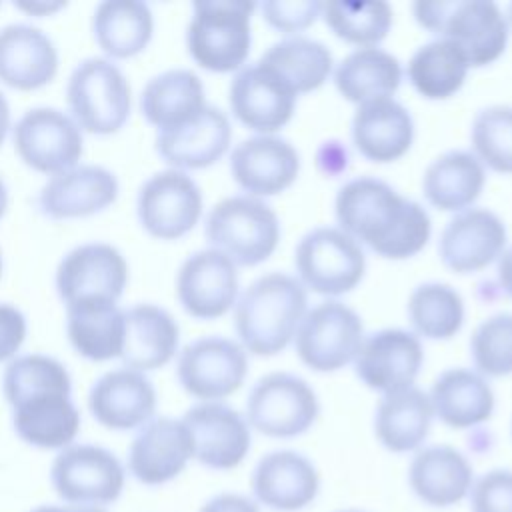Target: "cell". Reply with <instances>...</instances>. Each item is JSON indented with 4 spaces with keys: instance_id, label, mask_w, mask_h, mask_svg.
<instances>
[{
    "instance_id": "obj_31",
    "label": "cell",
    "mask_w": 512,
    "mask_h": 512,
    "mask_svg": "<svg viewBox=\"0 0 512 512\" xmlns=\"http://www.w3.org/2000/svg\"><path fill=\"white\" fill-rule=\"evenodd\" d=\"M432 420L434 410L428 394L410 386L380 398L374 412V434L388 452L408 454L424 446Z\"/></svg>"
},
{
    "instance_id": "obj_39",
    "label": "cell",
    "mask_w": 512,
    "mask_h": 512,
    "mask_svg": "<svg viewBox=\"0 0 512 512\" xmlns=\"http://www.w3.org/2000/svg\"><path fill=\"white\" fill-rule=\"evenodd\" d=\"M470 66L460 48L444 38L420 46L408 62V78L416 92L428 100H446L454 96Z\"/></svg>"
},
{
    "instance_id": "obj_43",
    "label": "cell",
    "mask_w": 512,
    "mask_h": 512,
    "mask_svg": "<svg viewBox=\"0 0 512 512\" xmlns=\"http://www.w3.org/2000/svg\"><path fill=\"white\" fill-rule=\"evenodd\" d=\"M472 154L494 172L512 174V106L480 110L470 130Z\"/></svg>"
},
{
    "instance_id": "obj_55",
    "label": "cell",
    "mask_w": 512,
    "mask_h": 512,
    "mask_svg": "<svg viewBox=\"0 0 512 512\" xmlns=\"http://www.w3.org/2000/svg\"><path fill=\"white\" fill-rule=\"evenodd\" d=\"M336 512H366V510H360V508H344V510H336Z\"/></svg>"
},
{
    "instance_id": "obj_21",
    "label": "cell",
    "mask_w": 512,
    "mask_h": 512,
    "mask_svg": "<svg viewBox=\"0 0 512 512\" xmlns=\"http://www.w3.org/2000/svg\"><path fill=\"white\" fill-rule=\"evenodd\" d=\"M232 126L228 116L206 106L194 118L156 132V152L174 170H200L216 164L228 150Z\"/></svg>"
},
{
    "instance_id": "obj_13",
    "label": "cell",
    "mask_w": 512,
    "mask_h": 512,
    "mask_svg": "<svg viewBox=\"0 0 512 512\" xmlns=\"http://www.w3.org/2000/svg\"><path fill=\"white\" fill-rule=\"evenodd\" d=\"M136 214L142 228L160 240L186 236L202 216V192L182 170L152 174L138 190Z\"/></svg>"
},
{
    "instance_id": "obj_45",
    "label": "cell",
    "mask_w": 512,
    "mask_h": 512,
    "mask_svg": "<svg viewBox=\"0 0 512 512\" xmlns=\"http://www.w3.org/2000/svg\"><path fill=\"white\" fill-rule=\"evenodd\" d=\"M466 500L470 512H512V470L492 468L476 476Z\"/></svg>"
},
{
    "instance_id": "obj_35",
    "label": "cell",
    "mask_w": 512,
    "mask_h": 512,
    "mask_svg": "<svg viewBox=\"0 0 512 512\" xmlns=\"http://www.w3.org/2000/svg\"><path fill=\"white\" fill-rule=\"evenodd\" d=\"M484 182L486 170L472 152L450 150L426 168L422 192L434 208L462 212L478 200Z\"/></svg>"
},
{
    "instance_id": "obj_19",
    "label": "cell",
    "mask_w": 512,
    "mask_h": 512,
    "mask_svg": "<svg viewBox=\"0 0 512 512\" xmlns=\"http://www.w3.org/2000/svg\"><path fill=\"white\" fill-rule=\"evenodd\" d=\"M182 308L198 320L224 316L238 300L236 264L214 248L190 254L176 276Z\"/></svg>"
},
{
    "instance_id": "obj_51",
    "label": "cell",
    "mask_w": 512,
    "mask_h": 512,
    "mask_svg": "<svg viewBox=\"0 0 512 512\" xmlns=\"http://www.w3.org/2000/svg\"><path fill=\"white\" fill-rule=\"evenodd\" d=\"M14 6L26 14L32 16H50L62 8H66V2H42V0H34V2H14Z\"/></svg>"
},
{
    "instance_id": "obj_33",
    "label": "cell",
    "mask_w": 512,
    "mask_h": 512,
    "mask_svg": "<svg viewBox=\"0 0 512 512\" xmlns=\"http://www.w3.org/2000/svg\"><path fill=\"white\" fill-rule=\"evenodd\" d=\"M202 80L186 68H172L146 82L140 94V110L156 130L178 126L206 108Z\"/></svg>"
},
{
    "instance_id": "obj_27",
    "label": "cell",
    "mask_w": 512,
    "mask_h": 512,
    "mask_svg": "<svg viewBox=\"0 0 512 512\" xmlns=\"http://www.w3.org/2000/svg\"><path fill=\"white\" fill-rule=\"evenodd\" d=\"M58 72L54 42L30 24L0 28V82L22 92L38 90Z\"/></svg>"
},
{
    "instance_id": "obj_18",
    "label": "cell",
    "mask_w": 512,
    "mask_h": 512,
    "mask_svg": "<svg viewBox=\"0 0 512 512\" xmlns=\"http://www.w3.org/2000/svg\"><path fill=\"white\" fill-rule=\"evenodd\" d=\"M420 338L400 328H384L364 336L356 358V376L374 392L392 394L414 386L422 368Z\"/></svg>"
},
{
    "instance_id": "obj_41",
    "label": "cell",
    "mask_w": 512,
    "mask_h": 512,
    "mask_svg": "<svg viewBox=\"0 0 512 512\" xmlns=\"http://www.w3.org/2000/svg\"><path fill=\"white\" fill-rule=\"evenodd\" d=\"M322 18L338 38L360 48H370L388 36L392 26V8L382 0H338L322 6Z\"/></svg>"
},
{
    "instance_id": "obj_25",
    "label": "cell",
    "mask_w": 512,
    "mask_h": 512,
    "mask_svg": "<svg viewBox=\"0 0 512 512\" xmlns=\"http://www.w3.org/2000/svg\"><path fill=\"white\" fill-rule=\"evenodd\" d=\"M300 172L296 148L278 136H252L230 154V174L248 196H274L290 188Z\"/></svg>"
},
{
    "instance_id": "obj_4",
    "label": "cell",
    "mask_w": 512,
    "mask_h": 512,
    "mask_svg": "<svg viewBox=\"0 0 512 512\" xmlns=\"http://www.w3.org/2000/svg\"><path fill=\"white\" fill-rule=\"evenodd\" d=\"M256 4L242 0H200L192 4L186 46L192 60L210 72L240 70L250 54V20Z\"/></svg>"
},
{
    "instance_id": "obj_34",
    "label": "cell",
    "mask_w": 512,
    "mask_h": 512,
    "mask_svg": "<svg viewBox=\"0 0 512 512\" xmlns=\"http://www.w3.org/2000/svg\"><path fill=\"white\" fill-rule=\"evenodd\" d=\"M66 334L72 348L88 360L120 358L124 346V310L116 302H78L66 306Z\"/></svg>"
},
{
    "instance_id": "obj_22",
    "label": "cell",
    "mask_w": 512,
    "mask_h": 512,
    "mask_svg": "<svg viewBox=\"0 0 512 512\" xmlns=\"http://www.w3.org/2000/svg\"><path fill=\"white\" fill-rule=\"evenodd\" d=\"M406 478L418 502L444 510L468 498L476 476L470 460L458 448L430 444L414 452Z\"/></svg>"
},
{
    "instance_id": "obj_52",
    "label": "cell",
    "mask_w": 512,
    "mask_h": 512,
    "mask_svg": "<svg viewBox=\"0 0 512 512\" xmlns=\"http://www.w3.org/2000/svg\"><path fill=\"white\" fill-rule=\"evenodd\" d=\"M32 512H106L100 506H38Z\"/></svg>"
},
{
    "instance_id": "obj_12",
    "label": "cell",
    "mask_w": 512,
    "mask_h": 512,
    "mask_svg": "<svg viewBox=\"0 0 512 512\" xmlns=\"http://www.w3.org/2000/svg\"><path fill=\"white\" fill-rule=\"evenodd\" d=\"M248 374V356L242 344L204 336L186 344L176 362L180 386L202 402H220L234 394Z\"/></svg>"
},
{
    "instance_id": "obj_54",
    "label": "cell",
    "mask_w": 512,
    "mask_h": 512,
    "mask_svg": "<svg viewBox=\"0 0 512 512\" xmlns=\"http://www.w3.org/2000/svg\"><path fill=\"white\" fill-rule=\"evenodd\" d=\"M6 208H8V190H6V184H4V180L0 178V218L4 216Z\"/></svg>"
},
{
    "instance_id": "obj_48",
    "label": "cell",
    "mask_w": 512,
    "mask_h": 512,
    "mask_svg": "<svg viewBox=\"0 0 512 512\" xmlns=\"http://www.w3.org/2000/svg\"><path fill=\"white\" fill-rule=\"evenodd\" d=\"M198 512H262L252 496L240 492H220L206 500Z\"/></svg>"
},
{
    "instance_id": "obj_20",
    "label": "cell",
    "mask_w": 512,
    "mask_h": 512,
    "mask_svg": "<svg viewBox=\"0 0 512 512\" xmlns=\"http://www.w3.org/2000/svg\"><path fill=\"white\" fill-rule=\"evenodd\" d=\"M506 240V226L498 214L486 208H466L444 226L438 252L446 268L456 274H470L498 260Z\"/></svg>"
},
{
    "instance_id": "obj_8",
    "label": "cell",
    "mask_w": 512,
    "mask_h": 512,
    "mask_svg": "<svg viewBox=\"0 0 512 512\" xmlns=\"http://www.w3.org/2000/svg\"><path fill=\"white\" fill-rule=\"evenodd\" d=\"M298 280L322 296L354 290L366 272L362 246L344 230L320 226L302 236L294 252Z\"/></svg>"
},
{
    "instance_id": "obj_9",
    "label": "cell",
    "mask_w": 512,
    "mask_h": 512,
    "mask_svg": "<svg viewBox=\"0 0 512 512\" xmlns=\"http://www.w3.org/2000/svg\"><path fill=\"white\" fill-rule=\"evenodd\" d=\"M362 340L360 316L338 300H326L308 310L294 336L300 360L316 372H336L354 362Z\"/></svg>"
},
{
    "instance_id": "obj_17",
    "label": "cell",
    "mask_w": 512,
    "mask_h": 512,
    "mask_svg": "<svg viewBox=\"0 0 512 512\" xmlns=\"http://www.w3.org/2000/svg\"><path fill=\"white\" fill-rule=\"evenodd\" d=\"M252 498L272 512H302L320 494L316 464L296 450H272L264 454L250 476Z\"/></svg>"
},
{
    "instance_id": "obj_57",
    "label": "cell",
    "mask_w": 512,
    "mask_h": 512,
    "mask_svg": "<svg viewBox=\"0 0 512 512\" xmlns=\"http://www.w3.org/2000/svg\"><path fill=\"white\" fill-rule=\"evenodd\" d=\"M0 274H2V256H0Z\"/></svg>"
},
{
    "instance_id": "obj_7",
    "label": "cell",
    "mask_w": 512,
    "mask_h": 512,
    "mask_svg": "<svg viewBox=\"0 0 512 512\" xmlns=\"http://www.w3.org/2000/svg\"><path fill=\"white\" fill-rule=\"evenodd\" d=\"M320 414V402L312 386L288 372L262 376L246 400V420L252 430L290 440L306 434Z\"/></svg>"
},
{
    "instance_id": "obj_53",
    "label": "cell",
    "mask_w": 512,
    "mask_h": 512,
    "mask_svg": "<svg viewBox=\"0 0 512 512\" xmlns=\"http://www.w3.org/2000/svg\"><path fill=\"white\" fill-rule=\"evenodd\" d=\"M8 128H10V106L6 96L0 92V146L8 134Z\"/></svg>"
},
{
    "instance_id": "obj_40",
    "label": "cell",
    "mask_w": 512,
    "mask_h": 512,
    "mask_svg": "<svg viewBox=\"0 0 512 512\" xmlns=\"http://www.w3.org/2000/svg\"><path fill=\"white\" fill-rule=\"evenodd\" d=\"M408 320L418 336L448 340L464 324L462 296L450 284H420L408 298Z\"/></svg>"
},
{
    "instance_id": "obj_50",
    "label": "cell",
    "mask_w": 512,
    "mask_h": 512,
    "mask_svg": "<svg viewBox=\"0 0 512 512\" xmlns=\"http://www.w3.org/2000/svg\"><path fill=\"white\" fill-rule=\"evenodd\" d=\"M322 152H326V160L330 158V162L324 166L328 174H336L346 168V150L340 146V142H324Z\"/></svg>"
},
{
    "instance_id": "obj_26",
    "label": "cell",
    "mask_w": 512,
    "mask_h": 512,
    "mask_svg": "<svg viewBox=\"0 0 512 512\" xmlns=\"http://www.w3.org/2000/svg\"><path fill=\"white\" fill-rule=\"evenodd\" d=\"M88 408L96 422L110 430H134L152 420L156 390L144 372L116 368L102 374L90 388Z\"/></svg>"
},
{
    "instance_id": "obj_46",
    "label": "cell",
    "mask_w": 512,
    "mask_h": 512,
    "mask_svg": "<svg viewBox=\"0 0 512 512\" xmlns=\"http://www.w3.org/2000/svg\"><path fill=\"white\" fill-rule=\"evenodd\" d=\"M322 2L316 0H266L260 4L262 18L282 34L306 30L322 16Z\"/></svg>"
},
{
    "instance_id": "obj_30",
    "label": "cell",
    "mask_w": 512,
    "mask_h": 512,
    "mask_svg": "<svg viewBox=\"0 0 512 512\" xmlns=\"http://www.w3.org/2000/svg\"><path fill=\"white\" fill-rule=\"evenodd\" d=\"M10 408L14 432L34 448L64 450L80 430V412L66 392L36 394Z\"/></svg>"
},
{
    "instance_id": "obj_56",
    "label": "cell",
    "mask_w": 512,
    "mask_h": 512,
    "mask_svg": "<svg viewBox=\"0 0 512 512\" xmlns=\"http://www.w3.org/2000/svg\"><path fill=\"white\" fill-rule=\"evenodd\" d=\"M508 20H510L508 26H512V4H510V8H508Z\"/></svg>"
},
{
    "instance_id": "obj_38",
    "label": "cell",
    "mask_w": 512,
    "mask_h": 512,
    "mask_svg": "<svg viewBox=\"0 0 512 512\" xmlns=\"http://www.w3.org/2000/svg\"><path fill=\"white\" fill-rule=\"evenodd\" d=\"M258 62L274 70L296 96L320 88L334 66L332 52L306 36H290L272 44Z\"/></svg>"
},
{
    "instance_id": "obj_5",
    "label": "cell",
    "mask_w": 512,
    "mask_h": 512,
    "mask_svg": "<svg viewBox=\"0 0 512 512\" xmlns=\"http://www.w3.org/2000/svg\"><path fill=\"white\" fill-rule=\"evenodd\" d=\"M208 244L236 266H256L272 256L280 240L276 212L254 196H230L212 206L206 216Z\"/></svg>"
},
{
    "instance_id": "obj_15",
    "label": "cell",
    "mask_w": 512,
    "mask_h": 512,
    "mask_svg": "<svg viewBox=\"0 0 512 512\" xmlns=\"http://www.w3.org/2000/svg\"><path fill=\"white\" fill-rule=\"evenodd\" d=\"M182 422L192 440V456L210 470H232L250 452L252 428L246 416L224 402H198Z\"/></svg>"
},
{
    "instance_id": "obj_49",
    "label": "cell",
    "mask_w": 512,
    "mask_h": 512,
    "mask_svg": "<svg viewBox=\"0 0 512 512\" xmlns=\"http://www.w3.org/2000/svg\"><path fill=\"white\" fill-rule=\"evenodd\" d=\"M498 284L502 292L512 298V246L504 248L498 258Z\"/></svg>"
},
{
    "instance_id": "obj_2",
    "label": "cell",
    "mask_w": 512,
    "mask_h": 512,
    "mask_svg": "<svg viewBox=\"0 0 512 512\" xmlns=\"http://www.w3.org/2000/svg\"><path fill=\"white\" fill-rule=\"evenodd\" d=\"M308 312V294L298 278L270 272L254 280L234 304V328L242 348L256 356L282 352Z\"/></svg>"
},
{
    "instance_id": "obj_6",
    "label": "cell",
    "mask_w": 512,
    "mask_h": 512,
    "mask_svg": "<svg viewBox=\"0 0 512 512\" xmlns=\"http://www.w3.org/2000/svg\"><path fill=\"white\" fill-rule=\"evenodd\" d=\"M66 102L80 130L114 134L130 116L132 94L124 72L108 58H86L70 74Z\"/></svg>"
},
{
    "instance_id": "obj_44",
    "label": "cell",
    "mask_w": 512,
    "mask_h": 512,
    "mask_svg": "<svg viewBox=\"0 0 512 512\" xmlns=\"http://www.w3.org/2000/svg\"><path fill=\"white\" fill-rule=\"evenodd\" d=\"M470 354L482 376L512 374V314L500 312L478 324L470 338Z\"/></svg>"
},
{
    "instance_id": "obj_10",
    "label": "cell",
    "mask_w": 512,
    "mask_h": 512,
    "mask_svg": "<svg viewBox=\"0 0 512 512\" xmlns=\"http://www.w3.org/2000/svg\"><path fill=\"white\" fill-rule=\"evenodd\" d=\"M56 494L72 506H102L118 500L124 466L110 450L96 444H70L50 468Z\"/></svg>"
},
{
    "instance_id": "obj_23",
    "label": "cell",
    "mask_w": 512,
    "mask_h": 512,
    "mask_svg": "<svg viewBox=\"0 0 512 512\" xmlns=\"http://www.w3.org/2000/svg\"><path fill=\"white\" fill-rule=\"evenodd\" d=\"M118 198V178L104 166L80 164L52 176L38 194V210L52 220L86 218Z\"/></svg>"
},
{
    "instance_id": "obj_11",
    "label": "cell",
    "mask_w": 512,
    "mask_h": 512,
    "mask_svg": "<svg viewBox=\"0 0 512 512\" xmlns=\"http://www.w3.org/2000/svg\"><path fill=\"white\" fill-rule=\"evenodd\" d=\"M14 150L28 168L56 176L78 166L84 152L82 130L58 108H30L14 126Z\"/></svg>"
},
{
    "instance_id": "obj_24",
    "label": "cell",
    "mask_w": 512,
    "mask_h": 512,
    "mask_svg": "<svg viewBox=\"0 0 512 512\" xmlns=\"http://www.w3.org/2000/svg\"><path fill=\"white\" fill-rule=\"evenodd\" d=\"M192 440L182 420L168 416L148 420L128 448V470L146 486H160L184 472Z\"/></svg>"
},
{
    "instance_id": "obj_36",
    "label": "cell",
    "mask_w": 512,
    "mask_h": 512,
    "mask_svg": "<svg viewBox=\"0 0 512 512\" xmlns=\"http://www.w3.org/2000/svg\"><path fill=\"white\" fill-rule=\"evenodd\" d=\"M92 32L96 44L110 58H132L152 40L154 16L140 0H106L94 10Z\"/></svg>"
},
{
    "instance_id": "obj_47",
    "label": "cell",
    "mask_w": 512,
    "mask_h": 512,
    "mask_svg": "<svg viewBox=\"0 0 512 512\" xmlns=\"http://www.w3.org/2000/svg\"><path fill=\"white\" fill-rule=\"evenodd\" d=\"M26 338V318L12 304H0V362L12 358Z\"/></svg>"
},
{
    "instance_id": "obj_29",
    "label": "cell",
    "mask_w": 512,
    "mask_h": 512,
    "mask_svg": "<svg viewBox=\"0 0 512 512\" xmlns=\"http://www.w3.org/2000/svg\"><path fill=\"white\" fill-rule=\"evenodd\" d=\"M180 330L172 314L156 304L124 310V368L148 372L166 366L178 350Z\"/></svg>"
},
{
    "instance_id": "obj_28",
    "label": "cell",
    "mask_w": 512,
    "mask_h": 512,
    "mask_svg": "<svg viewBox=\"0 0 512 512\" xmlns=\"http://www.w3.org/2000/svg\"><path fill=\"white\" fill-rule=\"evenodd\" d=\"M352 140L358 152L372 162H394L414 142V120L392 96L364 102L352 118Z\"/></svg>"
},
{
    "instance_id": "obj_14",
    "label": "cell",
    "mask_w": 512,
    "mask_h": 512,
    "mask_svg": "<svg viewBox=\"0 0 512 512\" xmlns=\"http://www.w3.org/2000/svg\"><path fill=\"white\" fill-rule=\"evenodd\" d=\"M128 282L122 252L106 242L72 248L56 268V290L66 306L78 302H116Z\"/></svg>"
},
{
    "instance_id": "obj_37",
    "label": "cell",
    "mask_w": 512,
    "mask_h": 512,
    "mask_svg": "<svg viewBox=\"0 0 512 512\" xmlns=\"http://www.w3.org/2000/svg\"><path fill=\"white\" fill-rule=\"evenodd\" d=\"M402 82V66L390 52L370 46L350 52L334 70V84L344 100L364 104L392 96Z\"/></svg>"
},
{
    "instance_id": "obj_1",
    "label": "cell",
    "mask_w": 512,
    "mask_h": 512,
    "mask_svg": "<svg viewBox=\"0 0 512 512\" xmlns=\"http://www.w3.org/2000/svg\"><path fill=\"white\" fill-rule=\"evenodd\" d=\"M340 230L378 256L404 260L418 254L432 232L428 212L378 178L346 182L334 200Z\"/></svg>"
},
{
    "instance_id": "obj_3",
    "label": "cell",
    "mask_w": 512,
    "mask_h": 512,
    "mask_svg": "<svg viewBox=\"0 0 512 512\" xmlns=\"http://www.w3.org/2000/svg\"><path fill=\"white\" fill-rule=\"evenodd\" d=\"M416 22L460 48L470 68L496 62L508 44V20L488 0L416 2Z\"/></svg>"
},
{
    "instance_id": "obj_32",
    "label": "cell",
    "mask_w": 512,
    "mask_h": 512,
    "mask_svg": "<svg viewBox=\"0 0 512 512\" xmlns=\"http://www.w3.org/2000/svg\"><path fill=\"white\" fill-rule=\"evenodd\" d=\"M434 416L450 428L464 430L490 420L494 412V390L476 370L448 368L430 388Z\"/></svg>"
},
{
    "instance_id": "obj_16",
    "label": "cell",
    "mask_w": 512,
    "mask_h": 512,
    "mask_svg": "<svg viewBox=\"0 0 512 512\" xmlns=\"http://www.w3.org/2000/svg\"><path fill=\"white\" fill-rule=\"evenodd\" d=\"M230 110L258 136H272L294 116L296 92L268 66H242L228 90Z\"/></svg>"
},
{
    "instance_id": "obj_42",
    "label": "cell",
    "mask_w": 512,
    "mask_h": 512,
    "mask_svg": "<svg viewBox=\"0 0 512 512\" xmlns=\"http://www.w3.org/2000/svg\"><path fill=\"white\" fill-rule=\"evenodd\" d=\"M44 392H72V380L62 362L46 354H22L8 362L2 394L10 406Z\"/></svg>"
}]
</instances>
